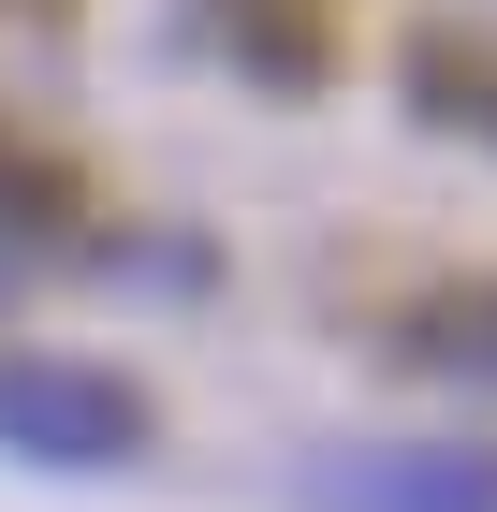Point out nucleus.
I'll return each instance as SVG.
<instances>
[{"label": "nucleus", "instance_id": "f257e3e1", "mask_svg": "<svg viewBox=\"0 0 497 512\" xmlns=\"http://www.w3.org/2000/svg\"><path fill=\"white\" fill-rule=\"evenodd\" d=\"M307 512H497V454H468V439H351V454H307Z\"/></svg>", "mask_w": 497, "mask_h": 512}, {"label": "nucleus", "instance_id": "f03ea898", "mask_svg": "<svg viewBox=\"0 0 497 512\" xmlns=\"http://www.w3.org/2000/svg\"><path fill=\"white\" fill-rule=\"evenodd\" d=\"M0 439L44 454V469H117V454L147 439V410H132V381H103V366H0Z\"/></svg>", "mask_w": 497, "mask_h": 512}, {"label": "nucleus", "instance_id": "7ed1b4c3", "mask_svg": "<svg viewBox=\"0 0 497 512\" xmlns=\"http://www.w3.org/2000/svg\"><path fill=\"white\" fill-rule=\"evenodd\" d=\"M439 366H468V381H497V293H439V308L410 322Z\"/></svg>", "mask_w": 497, "mask_h": 512}, {"label": "nucleus", "instance_id": "20e7f679", "mask_svg": "<svg viewBox=\"0 0 497 512\" xmlns=\"http://www.w3.org/2000/svg\"><path fill=\"white\" fill-rule=\"evenodd\" d=\"M30 249H44V235H30V205L0 191V293H15V278H30Z\"/></svg>", "mask_w": 497, "mask_h": 512}]
</instances>
